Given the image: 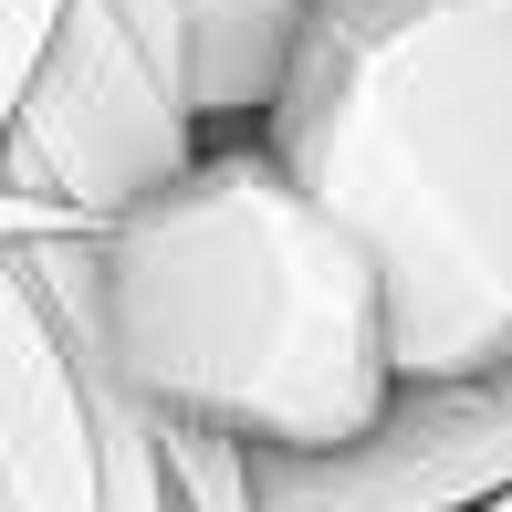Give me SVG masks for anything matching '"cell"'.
I'll return each instance as SVG.
<instances>
[{
  "label": "cell",
  "mask_w": 512,
  "mask_h": 512,
  "mask_svg": "<svg viewBox=\"0 0 512 512\" xmlns=\"http://www.w3.org/2000/svg\"><path fill=\"white\" fill-rule=\"evenodd\" d=\"M95 356L251 450H335L398 387L377 262L262 126L199 136L189 168L95 220Z\"/></svg>",
  "instance_id": "6da1fadb"
},
{
  "label": "cell",
  "mask_w": 512,
  "mask_h": 512,
  "mask_svg": "<svg viewBox=\"0 0 512 512\" xmlns=\"http://www.w3.org/2000/svg\"><path fill=\"white\" fill-rule=\"evenodd\" d=\"M262 147L366 241L398 377L512 366V0H314Z\"/></svg>",
  "instance_id": "7a4b0ae2"
},
{
  "label": "cell",
  "mask_w": 512,
  "mask_h": 512,
  "mask_svg": "<svg viewBox=\"0 0 512 512\" xmlns=\"http://www.w3.org/2000/svg\"><path fill=\"white\" fill-rule=\"evenodd\" d=\"M199 115L178 95V63L136 32L115 0H63L11 126H0V189L63 199L74 220H115L168 168H189Z\"/></svg>",
  "instance_id": "3957f363"
},
{
  "label": "cell",
  "mask_w": 512,
  "mask_h": 512,
  "mask_svg": "<svg viewBox=\"0 0 512 512\" xmlns=\"http://www.w3.org/2000/svg\"><path fill=\"white\" fill-rule=\"evenodd\" d=\"M512 481V366L398 377L335 450H251L262 512H471Z\"/></svg>",
  "instance_id": "277c9868"
},
{
  "label": "cell",
  "mask_w": 512,
  "mask_h": 512,
  "mask_svg": "<svg viewBox=\"0 0 512 512\" xmlns=\"http://www.w3.org/2000/svg\"><path fill=\"white\" fill-rule=\"evenodd\" d=\"M0 512H105L95 387L21 262V230H0Z\"/></svg>",
  "instance_id": "5b68a950"
},
{
  "label": "cell",
  "mask_w": 512,
  "mask_h": 512,
  "mask_svg": "<svg viewBox=\"0 0 512 512\" xmlns=\"http://www.w3.org/2000/svg\"><path fill=\"white\" fill-rule=\"evenodd\" d=\"M304 21H314V0H189V11H178V84H189L199 136L262 126V105H272V84H283Z\"/></svg>",
  "instance_id": "8992f818"
},
{
  "label": "cell",
  "mask_w": 512,
  "mask_h": 512,
  "mask_svg": "<svg viewBox=\"0 0 512 512\" xmlns=\"http://www.w3.org/2000/svg\"><path fill=\"white\" fill-rule=\"evenodd\" d=\"M0 230H95V220H74L63 199H32V189H0Z\"/></svg>",
  "instance_id": "52a82bcc"
},
{
  "label": "cell",
  "mask_w": 512,
  "mask_h": 512,
  "mask_svg": "<svg viewBox=\"0 0 512 512\" xmlns=\"http://www.w3.org/2000/svg\"><path fill=\"white\" fill-rule=\"evenodd\" d=\"M115 11L157 42V63H178V11H189V0H115ZM178 95H189V84H178Z\"/></svg>",
  "instance_id": "ba28073f"
}]
</instances>
